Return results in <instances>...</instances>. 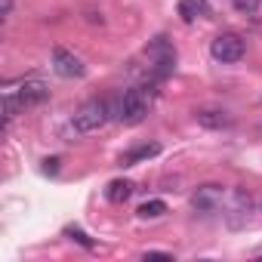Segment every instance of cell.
I'll list each match as a JSON object with an SVG mask.
<instances>
[{
	"label": "cell",
	"mask_w": 262,
	"mask_h": 262,
	"mask_svg": "<svg viewBox=\"0 0 262 262\" xmlns=\"http://www.w3.org/2000/svg\"><path fill=\"white\" fill-rule=\"evenodd\" d=\"M231 4H234V10H237L241 16H253V13L259 10L262 0H231Z\"/></svg>",
	"instance_id": "cell-13"
},
{
	"label": "cell",
	"mask_w": 262,
	"mask_h": 262,
	"mask_svg": "<svg viewBox=\"0 0 262 262\" xmlns=\"http://www.w3.org/2000/svg\"><path fill=\"white\" fill-rule=\"evenodd\" d=\"M219 198H222L219 185H204V188H198V191H194L191 204H194V210H213V207L219 204Z\"/></svg>",
	"instance_id": "cell-9"
},
{
	"label": "cell",
	"mask_w": 262,
	"mask_h": 262,
	"mask_svg": "<svg viewBox=\"0 0 262 262\" xmlns=\"http://www.w3.org/2000/svg\"><path fill=\"white\" fill-rule=\"evenodd\" d=\"M145 56H148V62H151V74H155V80H164V77L173 71V65H176V50H173V43H170L164 34L155 37V40L148 43Z\"/></svg>",
	"instance_id": "cell-4"
},
{
	"label": "cell",
	"mask_w": 262,
	"mask_h": 262,
	"mask_svg": "<svg viewBox=\"0 0 262 262\" xmlns=\"http://www.w3.org/2000/svg\"><path fill=\"white\" fill-rule=\"evenodd\" d=\"M47 99H50V86H47L43 80H37V77L22 80L19 90H10V86H7V96H4V117H7V123H10L22 108H34V105H40V102H47Z\"/></svg>",
	"instance_id": "cell-1"
},
{
	"label": "cell",
	"mask_w": 262,
	"mask_h": 262,
	"mask_svg": "<svg viewBox=\"0 0 262 262\" xmlns=\"http://www.w3.org/2000/svg\"><path fill=\"white\" fill-rule=\"evenodd\" d=\"M65 237H71V241H77V244H83L86 250H96V241H90L80 228H65Z\"/></svg>",
	"instance_id": "cell-14"
},
{
	"label": "cell",
	"mask_w": 262,
	"mask_h": 262,
	"mask_svg": "<svg viewBox=\"0 0 262 262\" xmlns=\"http://www.w3.org/2000/svg\"><path fill=\"white\" fill-rule=\"evenodd\" d=\"M108 117H111V108H108V102H99V99H93V102H86L74 117H71V129L77 136H86V133H99V129L108 123Z\"/></svg>",
	"instance_id": "cell-3"
},
{
	"label": "cell",
	"mask_w": 262,
	"mask_h": 262,
	"mask_svg": "<svg viewBox=\"0 0 262 262\" xmlns=\"http://www.w3.org/2000/svg\"><path fill=\"white\" fill-rule=\"evenodd\" d=\"M53 68H56V74H62V77H83V74H86L83 62H80L71 50H65V47H56V50H53Z\"/></svg>",
	"instance_id": "cell-6"
},
{
	"label": "cell",
	"mask_w": 262,
	"mask_h": 262,
	"mask_svg": "<svg viewBox=\"0 0 262 262\" xmlns=\"http://www.w3.org/2000/svg\"><path fill=\"white\" fill-rule=\"evenodd\" d=\"M59 170V158H50V161H43V173H56Z\"/></svg>",
	"instance_id": "cell-15"
},
{
	"label": "cell",
	"mask_w": 262,
	"mask_h": 262,
	"mask_svg": "<svg viewBox=\"0 0 262 262\" xmlns=\"http://www.w3.org/2000/svg\"><path fill=\"white\" fill-rule=\"evenodd\" d=\"M210 53H213V59L222 62V65L237 62V59H244V40H241L237 34H219V37L210 43Z\"/></svg>",
	"instance_id": "cell-5"
},
{
	"label": "cell",
	"mask_w": 262,
	"mask_h": 262,
	"mask_svg": "<svg viewBox=\"0 0 262 262\" xmlns=\"http://www.w3.org/2000/svg\"><path fill=\"white\" fill-rule=\"evenodd\" d=\"M133 191H136V185L129 182V179H111V182H108V188H105V198H108L111 204H123Z\"/></svg>",
	"instance_id": "cell-10"
},
{
	"label": "cell",
	"mask_w": 262,
	"mask_h": 262,
	"mask_svg": "<svg viewBox=\"0 0 262 262\" xmlns=\"http://www.w3.org/2000/svg\"><path fill=\"white\" fill-rule=\"evenodd\" d=\"M145 259H173V253H158V250H151V253H145Z\"/></svg>",
	"instance_id": "cell-16"
},
{
	"label": "cell",
	"mask_w": 262,
	"mask_h": 262,
	"mask_svg": "<svg viewBox=\"0 0 262 262\" xmlns=\"http://www.w3.org/2000/svg\"><path fill=\"white\" fill-rule=\"evenodd\" d=\"M210 13V4L207 0H179V19L182 22H194L201 16Z\"/></svg>",
	"instance_id": "cell-11"
},
{
	"label": "cell",
	"mask_w": 262,
	"mask_h": 262,
	"mask_svg": "<svg viewBox=\"0 0 262 262\" xmlns=\"http://www.w3.org/2000/svg\"><path fill=\"white\" fill-rule=\"evenodd\" d=\"M148 108H151V90H148V86H133V90L123 93V99H120V105H117V117H120L126 126H136V123L145 120Z\"/></svg>",
	"instance_id": "cell-2"
},
{
	"label": "cell",
	"mask_w": 262,
	"mask_h": 262,
	"mask_svg": "<svg viewBox=\"0 0 262 262\" xmlns=\"http://www.w3.org/2000/svg\"><path fill=\"white\" fill-rule=\"evenodd\" d=\"M158 155H161V145H158V142H148V145H139V148H133V151H126V155L120 158V167H133V164H142V161L158 158Z\"/></svg>",
	"instance_id": "cell-8"
},
{
	"label": "cell",
	"mask_w": 262,
	"mask_h": 262,
	"mask_svg": "<svg viewBox=\"0 0 262 262\" xmlns=\"http://www.w3.org/2000/svg\"><path fill=\"white\" fill-rule=\"evenodd\" d=\"M194 117H198V123L207 126V129H222V126L231 123V117H228L225 111H216V108H201V111H194Z\"/></svg>",
	"instance_id": "cell-7"
},
{
	"label": "cell",
	"mask_w": 262,
	"mask_h": 262,
	"mask_svg": "<svg viewBox=\"0 0 262 262\" xmlns=\"http://www.w3.org/2000/svg\"><path fill=\"white\" fill-rule=\"evenodd\" d=\"M164 213H167V204H164V201H145V204L136 210L139 219H161Z\"/></svg>",
	"instance_id": "cell-12"
},
{
	"label": "cell",
	"mask_w": 262,
	"mask_h": 262,
	"mask_svg": "<svg viewBox=\"0 0 262 262\" xmlns=\"http://www.w3.org/2000/svg\"><path fill=\"white\" fill-rule=\"evenodd\" d=\"M10 10H13V0H4V13L10 16Z\"/></svg>",
	"instance_id": "cell-17"
}]
</instances>
